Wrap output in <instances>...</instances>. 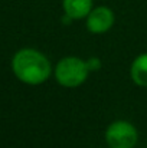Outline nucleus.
Returning a JSON list of instances; mask_svg holds the SVG:
<instances>
[{
	"mask_svg": "<svg viewBox=\"0 0 147 148\" xmlns=\"http://www.w3.org/2000/svg\"><path fill=\"white\" fill-rule=\"evenodd\" d=\"M13 73L28 85H41L50 76V62L36 49H20L12 59Z\"/></svg>",
	"mask_w": 147,
	"mask_h": 148,
	"instance_id": "nucleus-1",
	"label": "nucleus"
},
{
	"mask_svg": "<svg viewBox=\"0 0 147 148\" xmlns=\"http://www.w3.org/2000/svg\"><path fill=\"white\" fill-rule=\"evenodd\" d=\"M88 63L77 56H68L58 62L55 68V79L65 88H77L88 78Z\"/></svg>",
	"mask_w": 147,
	"mask_h": 148,
	"instance_id": "nucleus-2",
	"label": "nucleus"
},
{
	"mask_svg": "<svg viewBox=\"0 0 147 148\" xmlns=\"http://www.w3.org/2000/svg\"><path fill=\"white\" fill-rule=\"evenodd\" d=\"M137 140V130L128 121H114L105 131V141L110 148H133Z\"/></svg>",
	"mask_w": 147,
	"mask_h": 148,
	"instance_id": "nucleus-3",
	"label": "nucleus"
},
{
	"mask_svg": "<svg viewBox=\"0 0 147 148\" xmlns=\"http://www.w3.org/2000/svg\"><path fill=\"white\" fill-rule=\"evenodd\" d=\"M115 22L114 12L107 6L94 7L87 16V29L94 35H101L108 32Z\"/></svg>",
	"mask_w": 147,
	"mask_h": 148,
	"instance_id": "nucleus-4",
	"label": "nucleus"
},
{
	"mask_svg": "<svg viewBox=\"0 0 147 148\" xmlns=\"http://www.w3.org/2000/svg\"><path fill=\"white\" fill-rule=\"evenodd\" d=\"M62 7L72 20L84 19L92 10V0H62Z\"/></svg>",
	"mask_w": 147,
	"mask_h": 148,
	"instance_id": "nucleus-5",
	"label": "nucleus"
},
{
	"mask_svg": "<svg viewBox=\"0 0 147 148\" xmlns=\"http://www.w3.org/2000/svg\"><path fill=\"white\" fill-rule=\"evenodd\" d=\"M130 76L137 86L147 88V53L139 55L133 60L130 68Z\"/></svg>",
	"mask_w": 147,
	"mask_h": 148,
	"instance_id": "nucleus-6",
	"label": "nucleus"
},
{
	"mask_svg": "<svg viewBox=\"0 0 147 148\" xmlns=\"http://www.w3.org/2000/svg\"><path fill=\"white\" fill-rule=\"evenodd\" d=\"M87 63H88V68H90V71H92V69H98V68H99V60H98L97 58H92V59H90Z\"/></svg>",
	"mask_w": 147,
	"mask_h": 148,
	"instance_id": "nucleus-7",
	"label": "nucleus"
}]
</instances>
